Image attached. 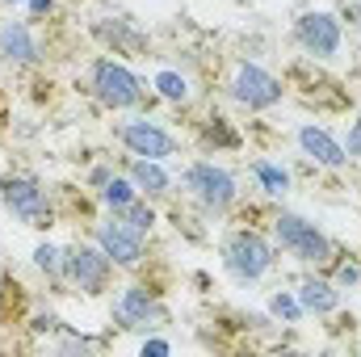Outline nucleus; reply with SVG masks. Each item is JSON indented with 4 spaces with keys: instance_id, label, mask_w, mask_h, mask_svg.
I'll use <instances>...</instances> for the list:
<instances>
[{
    "instance_id": "obj_1",
    "label": "nucleus",
    "mask_w": 361,
    "mask_h": 357,
    "mask_svg": "<svg viewBox=\"0 0 361 357\" xmlns=\"http://www.w3.org/2000/svg\"><path fill=\"white\" fill-rule=\"evenodd\" d=\"M223 269L240 286H252L273 269V244L261 231H231L223 240Z\"/></svg>"
},
{
    "instance_id": "obj_2",
    "label": "nucleus",
    "mask_w": 361,
    "mask_h": 357,
    "mask_svg": "<svg viewBox=\"0 0 361 357\" xmlns=\"http://www.w3.org/2000/svg\"><path fill=\"white\" fill-rule=\"evenodd\" d=\"M273 240H277L290 257H298L302 265H328V261H332V240H328L311 219H302V214L281 210V214L273 219Z\"/></svg>"
},
{
    "instance_id": "obj_3",
    "label": "nucleus",
    "mask_w": 361,
    "mask_h": 357,
    "mask_svg": "<svg viewBox=\"0 0 361 357\" xmlns=\"http://www.w3.org/2000/svg\"><path fill=\"white\" fill-rule=\"evenodd\" d=\"M185 193L206 210V214H223L231 202H235V177L227 173V169H219L214 160H193L189 169H185Z\"/></svg>"
},
{
    "instance_id": "obj_4",
    "label": "nucleus",
    "mask_w": 361,
    "mask_h": 357,
    "mask_svg": "<svg viewBox=\"0 0 361 357\" xmlns=\"http://www.w3.org/2000/svg\"><path fill=\"white\" fill-rule=\"evenodd\" d=\"M89 85H92V97L105 109H135L143 101V80L126 63H118V59H97Z\"/></svg>"
},
{
    "instance_id": "obj_5",
    "label": "nucleus",
    "mask_w": 361,
    "mask_h": 357,
    "mask_svg": "<svg viewBox=\"0 0 361 357\" xmlns=\"http://www.w3.org/2000/svg\"><path fill=\"white\" fill-rule=\"evenodd\" d=\"M0 202L4 210L25 223V227H51V202H47V189L34 177H4L0 181Z\"/></svg>"
},
{
    "instance_id": "obj_6",
    "label": "nucleus",
    "mask_w": 361,
    "mask_h": 357,
    "mask_svg": "<svg viewBox=\"0 0 361 357\" xmlns=\"http://www.w3.org/2000/svg\"><path fill=\"white\" fill-rule=\"evenodd\" d=\"M294 42L311 55V59H336L341 55V42H345V30H341V17L336 13H302L294 21Z\"/></svg>"
},
{
    "instance_id": "obj_7",
    "label": "nucleus",
    "mask_w": 361,
    "mask_h": 357,
    "mask_svg": "<svg viewBox=\"0 0 361 357\" xmlns=\"http://www.w3.org/2000/svg\"><path fill=\"white\" fill-rule=\"evenodd\" d=\"M63 277H72L85 294H101L114 277V261L101 253V244H72L63 248Z\"/></svg>"
},
{
    "instance_id": "obj_8",
    "label": "nucleus",
    "mask_w": 361,
    "mask_h": 357,
    "mask_svg": "<svg viewBox=\"0 0 361 357\" xmlns=\"http://www.w3.org/2000/svg\"><path fill=\"white\" fill-rule=\"evenodd\" d=\"M281 80L265 72L261 63H240L235 72H231V101L235 105H244V109H269L281 101Z\"/></svg>"
},
{
    "instance_id": "obj_9",
    "label": "nucleus",
    "mask_w": 361,
    "mask_h": 357,
    "mask_svg": "<svg viewBox=\"0 0 361 357\" xmlns=\"http://www.w3.org/2000/svg\"><path fill=\"white\" fill-rule=\"evenodd\" d=\"M118 139L126 143L130 156H143V160H169V156H177V139L160 122H152V118L122 122L118 126Z\"/></svg>"
},
{
    "instance_id": "obj_10",
    "label": "nucleus",
    "mask_w": 361,
    "mask_h": 357,
    "mask_svg": "<svg viewBox=\"0 0 361 357\" xmlns=\"http://www.w3.org/2000/svg\"><path fill=\"white\" fill-rule=\"evenodd\" d=\"M92 244H101V253H105L114 265H122V269H135L139 261H143V236L130 231L118 214L92 227Z\"/></svg>"
},
{
    "instance_id": "obj_11",
    "label": "nucleus",
    "mask_w": 361,
    "mask_h": 357,
    "mask_svg": "<svg viewBox=\"0 0 361 357\" xmlns=\"http://www.w3.org/2000/svg\"><path fill=\"white\" fill-rule=\"evenodd\" d=\"M114 320L122 328H156L164 324V307L156 303V294H147L143 286H126L114 298Z\"/></svg>"
},
{
    "instance_id": "obj_12",
    "label": "nucleus",
    "mask_w": 361,
    "mask_h": 357,
    "mask_svg": "<svg viewBox=\"0 0 361 357\" xmlns=\"http://www.w3.org/2000/svg\"><path fill=\"white\" fill-rule=\"evenodd\" d=\"M294 139H298L302 156H311V160H315V164H324V169H345V164H349V152H345V143H341L332 131L315 126V122H302Z\"/></svg>"
},
{
    "instance_id": "obj_13",
    "label": "nucleus",
    "mask_w": 361,
    "mask_h": 357,
    "mask_svg": "<svg viewBox=\"0 0 361 357\" xmlns=\"http://www.w3.org/2000/svg\"><path fill=\"white\" fill-rule=\"evenodd\" d=\"M0 59L13 63V68H30L42 59V47L38 38L30 34L25 21H0Z\"/></svg>"
},
{
    "instance_id": "obj_14",
    "label": "nucleus",
    "mask_w": 361,
    "mask_h": 357,
    "mask_svg": "<svg viewBox=\"0 0 361 357\" xmlns=\"http://www.w3.org/2000/svg\"><path fill=\"white\" fill-rule=\"evenodd\" d=\"M298 303H302L307 315H332V311L341 307V290H336L328 277H302Z\"/></svg>"
},
{
    "instance_id": "obj_15",
    "label": "nucleus",
    "mask_w": 361,
    "mask_h": 357,
    "mask_svg": "<svg viewBox=\"0 0 361 357\" xmlns=\"http://www.w3.org/2000/svg\"><path fill=\"white\" fill-rule=\"evenodd\" d=\"M130 181H135V189L147 193V198H160V193H169V185H173V177L164 173V160H143V156L130 160Z\"/></svg>"
},
{
    "instance_id": "obj_16",
    "label": "nucleus",
    "mask_w": 361,
    "mask_h": 357,
    "mask_svg": "<svg viewBox=\"0 0 361 357\" xmlns=\"http://www.w3.org/2000/svg\"><path fill=\"white\" fill-rule=\"evenodd\" d=\"M252 177H257V185H261L269 198H281V193L290 189V173H286L281 164H273V160H257V164H252Z\"/></svg>"
},
{
    "instance_id": "obj_17",
    "label": "nucleus",
    "mask_w": 361,
    "mask_h": 357,
    "mask_svg": "<svg viewBox=\"0 0 361 357\" xmlns=\"http://www.w3.org/2000/svg\"><path fill=\"white\" fill-rule=\"evenodd\" d=\"M135 198H139V189H135V181L130 177H109L105 185H101V202H105L114 214H118L122 206H130Z\"/></svg>"
},
{
    "instance_id": "obj_18",
    "label": "nucleus",
    "mask_w": 361,
    "mask_h": 357,
    "mask_svg": "<svg viewBox=\"0 0 361 357\" xmlns=\"http://www.w3.org/2000/svg\"><path fill=\"white\" fill-rule=\"evenodd\" d=\"M118 219H122L130 231H139V236H147V231L156 227V210H152L147 202H139V198H135L130 206H122V210H118Z\"/></svg>"
},
{
    "instance_id": "obj_19",
    "label": "nucleus",
    "mask_w": 361,
    "mask_h": 357,
    "mask_svg": "<svg viewBox=\"0 0 361 357\" xmlns=\"http://www.w3.org/2000/svg\"><path fill=\"white\" fill-rule=\"evenodd\" d=\"M156 92L164 101H189V80L173 68H164V72H156Z\"/></svg>"
},
{
    "instance_id": "obj_20",
    "label": "nucleus",
    "mask_w": 361,
    "mask_h": 357,
    "mask_svg": "<svg viewBox=\"0 0 361 357\" xmlns=\"http://www.w3.org/2000/svg\"><path fill=\"white\" fill-rule=\"evenodd\" d=\"M269 311L277 315V320H286V324H298L307 311H302V303H298V294H286V290H277L269 298Z\"/></svg>"
},
{
    "instance_id": "obj_21",
    "label": "nucleus",
    "mask_w": 361,
    "mask_h": 357,
    "mask_svg": "<svg viewBox=\"0 0 361 357\" xmlns=\"http://www.w3.org/2000/svg\"><path fill=\"white\" fill-rule=\"evenodd\" d=\"M97 34H101L105 42H114V47H126V51H139V47H143V34H135L126 21H122V25H97Z\"/></svg>"
},
{
    "instance_id": "obj_22",
    "label": "nucleus",
    "mask_w": 361,
    "mask_h": 357,
    "mask_svg": "<svg viewBox=\"0 0 361 357\" xmlns=\"http://www.w3.org/2000/svg\"><path fill=\"white\" fill-rule=\"evenodd\" d=\"M34 265L42 269V273H51V277H63V253L55 244H38L34 248Z\"/></svg>"
},
{
    "instance_id": "obj_23",
    "label": "nucleus",
    "mask_w": 361,
    "mask_h": 357,
    "mask_svg": "<svg viewBox=\"0 0 361 357\" xmlns=\"http://www.w3.org/2000/svg\"><path fill=\"white\" fill-rule=\"evenodd\" d=\"M92 345H97L92 337H76V332L59 341V349H63V353H85V349H92Z\"/></svg>"
},
{
    "instance_id": "obj_24",
    "label": "nucleus",
    "mask_w": 361,
    "mask_h": 357,
    "mask_svg": "<svg viewBox=\"0 0 361 357\" xmlns=\"http://www.w3.org/2000/svg\"><path fill=\"white\" fill-rule=\"evenodd\" d=\"M345 152H349V160H361V122L349 126V139H345Z\"/></svg>"
},
{
    "instance_id": "obj_25",
    "label": "nucleus",
    "mask_w": 361,
    "mask_h": 357,
    "mask_svg": "<svg viewBox=\"0 0 361 357\" xmlns=\"http://www.w3.org/2000/svg\"><path fill=\"white\" fill-rule=\"evenodd\" d=\"M30 328H34V332H55V328H59V320H55L51 311H38V315L30 320Z\"/></svg>"
},
{
    "instance_id": "obj_26",
    "label": "nucleus",
    "mask_w": 361,
    "mask_h": 357,
    "mask_svg": "<svg viewBox=\"0 0 361 357\" xmlns=\"http://www.w3.org/2000/svg\"><path fill=\"white\" fill-rule=\"evenodd\" d=\"M361 282V269L353 265V261H349V265H341L336 269V286H357Z\"/></svg>"
},
{
    "instance_id": "obj_27",
    "label": "nucleus",
    "mask_w": 361,
    "mask_h": 357,
    "mask_svg": "<svg viewBox=\"0 0 361 357\" xmlns=\"http://www.w3.org/2000/svg\"><path fill=\"white\" fill-rule=\"evenodd\" d=\"M341 13L353 17V25H361V0H341Z\"/></svg>"
},
{
    "instance_id": "obj_28",
    "label": "nucleus",
    "mask_w": 361,
    "mask_h": 357,
    "mask_svg": "<svg viewBox=\"0 0 361 357\" xmlns=\"http://www.w3.org/2000/svg\"><path fill=\"white\" fill-rule=\"evenodd\" d=\"M143 353H169V341H143Z\"/></svg>"
},
{
    "instance_id": "obj_29",
    "label": "nucleus",
    "mask_w": 361,
    "mask_h": 357,
    "mask_svg": "<svg viewBox=\"0 0 361 357\" xmlns=\"http://www.w3.org/2000/svg\"><path fill=\"white\" fill-rule=\"evenodd\" d=\"M51 4H55V0H30V8H34V13H51Z\"/></svg>"
},
{
    "instance_id": "obj_30",
    "label": "nucleus",
    "mask_w": 361,
    "mask_h": 357,
    "mask_svg": "<svg viewBox=\"0 0 361 357\" xmlns=\"http://www.w3.org/2000/svg\"><path fill=\"white\" fill-rule=\"evenodd\" d=\"M0 4H4V8H13V4H21V0H0Z\"/></svg>"
}]
</instances>
